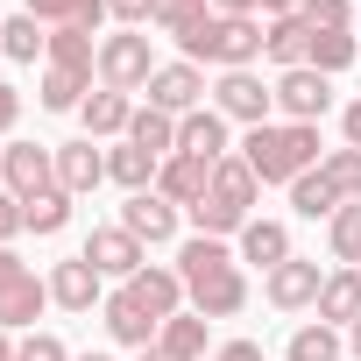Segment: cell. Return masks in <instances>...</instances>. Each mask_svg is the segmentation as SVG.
I'll return each mask as SVG.
<instances>
[{"label": "cell", "mask_w": 361, "mask_h": 361, "mask_svg": "<svg viewBox=\"0 0 361 361\" xmlns=\"http://www.w3.org/2000/svg\"><path fill=\"white\" fill-rule=\"evenodd\" d=\"M177 276H185V298L199 305V319H234L248 305V276H241V255L213 234H192L177 248Z\"/></svg>", "instance_id": "6da1fadb"}, {"label": "cell", "mask_w": 361, "mask_h": 361, "mask_svg": "<svg viewBox=\"0 0 361 361\" xmlns=\"http://www.w3.org/2000/svg\"><path fill=\"white\" fill-rule=\"evenodd\" d=\"M241 163L262 177V185H298V177L319 163V128H305V121H262V128H248Z\"/></svg>", "instance_id": "7a4b0ae2"}, {"label": "cell", "mask_w": 361, "mask_h": 361, "mask_svg": "<svg viewBox=\"0 0 361 361\" xmlns=\"http://www.w3.org/2000/svg\"><path fill=\"white\" fill-rule=\"evenodd\" d=\"M262 57V22L255 15H206L185 36V64H220V71H255Z\"/></svg>", "instance_id": "3957f363"}, {"label": "cell", "mask_w": 361, "mask_h": 361, "mask_svg": "<svg viewBox=\"0 0 361 361\" xmlns=\"http://www.w3.org/2000/svg\"><path fill=\"white\" fill-rule=\"evenodd\" d=\"M255 185H262V177L241 163V156H227V163H213V192L192 206V220H199V234H213V241H227V234H241L255 213Z\"/></svg>", "instance_id": "277c9868"}, {"label": "cell", "mask_w": 361, "mask_h": 361, "mask_svg": "<svg viewBox=\"0 0 361 361\" xmlns=\"http://www.w3.org/2000/svg\"><path fill=\"white\" fill-rule=\"evenodd\" d=\"M149 78H156V57H149V36H142V29H121V36L99 43V85H114V92H142Z\"/></svg>", "instance_id": "5b68a950"}, {"label": "cell", "mask_w": 361, "mask_h": 361, "mask_svg": "<svg viewBox=\"0 0 361 361\" xmlns=\"http://www.w3.org/2000/svg\"><path fill=\"white\" fill-rule=\"evenodd\" d=\"M0 177H8V192L29 206V199L57 192V149H43V142H8V149H0Z\"/></svg>", "instance_id": "8992f818"}, {"label": "cell", "mask_w": 361, "mask_h": 361, "mask_svg": "<svg viewBox=\"0 0 361 361\" xmlns=\"http://www.w3.org/2000/svg\"><path fill=\"white\" fill-rule=\"evenodd\" d=\"M213 106H220L227 121H248V128H262V121L276 114V85H262L255 71H220V85H213Z\"/></svg>", "instance_id": "52a82bcc"}, {"label": "cell", "mask_w": 361, "mask_h": 361, "mask_svg": "<svg viewBox=\"0 0 361 361\" xmlns=\"http://www.w3.org/2000/svg\"><path fill=\"white\" fill-rule=\"evenodd\" d=\"M326 106H333V78H326V71L298 64V71H283V78H276V114H283V121L319 128V114H326Z\"/></svg>", "instance_id": "ba28073f"}, {"label": "cell", "mask_w": 361, "mask_h": 361, "mask_svg": "<svg viewBox=\"0 0 361 361\" xmlns=\"http://www.w3.org/2000/svg\"><path fill=\"white\" fill-rule=\"evenodd\" d=\"M199 99H206V71L199 64H156V78H149V106L156 114L185 121V114H199Z\"/></svg>", "instance_id": "9c48e42d"}, {"label": "cell", "mask_w": 361, "mask_h": 361, "mask_svg": "<svg viewBox=\"0 0 361 361\" xmlns=\"http://www.w3.org/2000/svg\"><path fill=\"white\" fill-rule=\"evenodd\" d=\"M121 227H128L142 248H163V241L177 234V206H170L163 192H128V206H121Z\"/></svg>", "instance_id": "30bf717a"}, {"label": "cell", "mask_w": 361, "mask_h": 361, "mask_svg": "<svg viewBox=\"0 0 361 361\" xmlns=\"http://www.w3.org/2000/svg\"><path fill=\"white\" fill-rule=\"evenodd\" d=\"M85 262H92L99 276H121V283H128L135 269H149V248H142L128 227H99V234L85 241Z\"/></svg>", "instance_id": "8fae6325"}, {"label": "cell", "mask_w": 361, "mask_h": 361, "mask_svg": "<svg viewBox=\"0 0 361 361\" xmlns=\"http://www.w3.org/2000/svg\"><path fill=\"white\" fill-rule=\"evenodd\" d=\"M319 290H326V276H319V262H305V255H290V262L269 269V305H276V312H305V305H319Z\"/></svg>", "instance_id": "7c38bea8"}, {"label": "cell", "mask_w": 361, "mask_h": 361, "mask_svg": "<svg viewBox=\"0 0 361 361\" xmlns=\"http://www.w3.org/2000/svg\"><path fill=\"white\" fill-rule=\"evenodd\" d=\"M156 192L170 199V206H199L206 192H213V163H199V156H163V170H156Z\"/></svg>", "instance_id": "4fadbf2b"}, {"label": "cell", "mask_w": 361, "mask_h": 361, "mask_svg": "<svg viewBox=\"0 0 361 361\" xmlns=\"http://www.w3.org/2000/svg\"><path fill=\"white\" fill-rule=\"evenodd\" d=\"M177 156H199V163H227V114L199 106L177 121Z\"/></svg>", "instance_id": "5bb4252c"}, {"label": "cell", "mask_w": 361, "mask_h": 361, "mask_svg": "<svg viewBox=\"0 0 361 361\" xmlns=\"http://www.w3.org/2000/svg\"><path fill=\"white\" fill-rule=\"evenodd\" d=\"M128 298L149 312V319H170V312H185V276H177V269H135L128 276Z\"/></svg>", "instance_id": "9a60e30c"}, {"label": "cell", "mask_w": 361, "mask_h": 361, "mask_svg": "<svg viewBox=\"0 0 361 361\" xmlns=\"http://www.w3.org/2000/svg\"><path fill=\"white\" fill-rule=\"evenodd\" d=\"M99 283H106V276H99L85 255H71V262H57V269H50V298H57L64 312H92V305H106V298H99Z\"/></svg>", "instance_id": "2e32d148"}, {"label": "cell", "mask_w": 361, "mask_h": 361, "mask_svg": "<svg viewBox=\"0 0 361 361\" xmlns=\"http://www.w3.org/2000/svg\"><path fill=\"white\" fill-rule=\"evenodd\" d=\"M99 312H106V333H114L121 347H135V354H142V347H156V333H163V319H149V312L128 298V283H121V290H114Z\"/></svg>", "instance_id": "e0dca14e"}, {"label": "cell", "mask_w": 361, "mask_h": 361, "mask_svg": "<svg viewBox=\"0 0 361 361\" xmlns=\"http://www.w3.org/2000/svg\"><path fill=\"white\" fill-rule=\"evenodd\" d=\"M312 312H319V326H354L361 319V269H333Z\"/></svg>", "instance_id": "ac0fdd59"}, {"label": "cell", "mask_w": 361, "mask_h": 361, "mask_svg": "<svg viewBox=\"0 0 361 361\" xmlns=\"http://www.w3.org/2000/svg\"><path fill=\"white\" fill-rule=\"evenodd\" d=\"M99 177H106V156L92 149V135H85V142H64V149H57V185H64L71 199H78V192H92Z\"/></svg>", "instance_id": "d6986e66"}, {"label": "cell", "mask_w": 361, "mask_h": 361, "mask_svg": "<svg viewBox=\"0 0 361 361\" xmlns=\"http://www.w3.org/2000/svg\"><path fill=\"white\" fill-rule=\"evenodd\" d=\"M305 50H312V29H305V15H276V22L262 29V57H269V64L298 71V64H305Z\"/></svg>", "instance_id": "ffe728a7"}, {"label": "cell", "mask_w": 361, "mask_h": 361, "mask_svg": "<svg viewBox=\"0 0 361 361\" xmlns=\"http://www.w3.org/2000/svg\"><path fill=\"white\" fill-rule=\"evenodd\" d=\"M234 241H241V262H262V269L290 262V227H283V220H248Z\"/></svg>", "instance_id": "44dd1931"}, {"label": "cell", "mask_w": 361, "mask_h": 361, "mask_svg": "<svg viewBox=\"0 0 361 361\" xmlns=\"http://www.w3.org/2000/svg\"><path fill=\"white\" fill-rule=\"evenodd\" d=\"M206 326H213V319H199V312H170L163 333H156V347L177 354V361H213V354H206Z\"/></svg>", "instance_id": "7402d4cb"}, {"label": "cell", "mask_w": 361, "mask_h": 361, "mask_svg": "<svg viewBox=\"0 0 361 361\" xmlns=\"http://www.w3.org/2000/svg\"><path fill=\"white\" fill-rule=\"evenodd\" d=\"M43 305H50V283H36V276L8 283V290H0V333H22V326H36V319H43Z\"/></svg>", "instance_id": "603a6c76"}, {"label": "cell", "mask_w": 361, "mask_h": 361, "mask_svg": "<svg viewBox=\"0 0 361 361\" xmlns=\"http://www.w3.org/2000/svg\"><path fill=\"white\" fill-rule=\"evenodd\" d=\"M29 15L43 29H99L106 22V0H29Z\"/></svg>", "instance_id": "cb8c5ba5"}, {"label": "cell", "mask_w": 361, "mask_h": 361, "mask_svg": "<svg viewBox=\"0 0 361 361\" xmlns=\"http://www.w3.org/2000/svg\"><path fill=\"white\" fill-rule=\"evenodd\" d=\"M78 114H85V135H92V142H99V135H128V121H135L128 92H114V85H99V92H92Z\"/></svg>", "instance_id": "d4e9b609"}, {"label": "cell", "mask_w": 361, "mask_h": 361, "mask_svg": "<svg viewBox=\"0 0 361 361\" xmlns=\"http://www.w3.org/2000/svg\"><path fill=\"white\" fill-rule=\"evenodd\" d=\"M156 170H163V156H149V149H135V142H121V149L106 156V177L128 185V192H156Z\"/></svg>", "instance_id": "484cf974"}, {"label": "cell", "mask_w": 361, "mask_h": 361, "mask_svg": "<svg viewBox=\"0 0 361 361\" xmlns=\"http://www.w3.org/2000/svg\"><path fill=\"white\" fill-rule=\"evenodd\" d=\"M354 57H361L354 29H319V36H312V50H305V64H312V71H326V78H333V71H347Z\"/></svg>", "instance_id": "4316f807"}, {"label": "cell", "mask_w": 361, "mask_h": 361, "mask_svg": "<svg viewBox=\"0 0 361 361\" xmlns=\"http://www.w3.org/2000/svg\"><path fill=\"white\" fill-rule=\"evenodd\" d=\"M36 99H43L50 114H71V106H85V99H92V71H57V64H50Z\"/></svg>", "instance_id": "83f0119b"}, {"label": "cell", "mask_w": 361, "mask_h": 361, "mask_svg": "<svg viewBox=\"0 0 361 361\" xmlns=\"http://www.w3.org/2000/svg\"><path fill=\"white\" fill-rule=\"evenodd\" d=\"M0 50H8L15 64H36V50H50V29H43L29 8H22L15 22H0Z\"/></svg>", "instance_id": "f1b7e54d"}, {"label": "cell", "mask_w": 361, "mask_h": 361, "mask_svg": "<svg viewBox=\"0 0 361 361\" xmlns=\"http://www.w3.org/2000/svg\"><path fill=\"white\" fill-rule=\"evenodd\" d=\"M57 71H92L99 50H92V29H50V50H43Z\"/></svg>", "instance_id": "f546056e"}, {"label": "cell", "mask_w": 361, "mask_h": 361, "mask_svg": "<svg viewBox=\"0 0 361 361\" xmlns=\"http://www.w3.org/2000/svg\"><path fill=\"white\" fill-rule=\"evenodd\" d=\"M128 142H135V149H149V156H177V121H170V114H156V106H142V114L128 121Z\"/></svg>", "instance_id": "4dcf8cb0"}, {"label": "cell", "mask_w": 361, "mask_h": 361, "mask_svg": "<svg viewBox=\"0 0 361 361\" xmlns=\"http://www.w3.org/2000/svg\"><path fill=\"white\" fill-rule=\"evenodd\" d=\"M326 234H333V262H340V269H361V199H347V206L326 220Z\"/></svg>", "instance_id": "1f68e13d"}, {"label": "cell", "mask_w": 361, "mask_h": 361, "mask_svg": "<svg viewBox=\"0 0 361 361\" xmlns=\"http://www.w3.org/2000/svg\"><path fill=\"white\" fill-rule=\"evenodd\" d=\"M290 206H298L305 220H333V213H340L347 199H340V192L326 185V177H319V170H305V177H298V185H290Z\"/></svg>", "instance_id": "d6a6232c"}, {"label": "cell", "mask_w": 361, "mask_h": 361, "mask_svg": "<svg viewBox=\"0 0 361 361\" xmlns=\"http://www.w3.org/2000/svg\"><path fill=\"white\" fill-rule=\"evenodd\" d=\"M319 177H326L340 199H361V149H326L319 156Z\"/></svg>", "instance_id": "836d02e7"}, {"label": "cell", "mask_w": 361, "mask_h": 361, "mask_svg": "<svg viewBox=\"0 0 361 361\" xmlns=\"http://www.w3.org/2000/svg\"><path fill=\"white\" fill-rule=\"evenodd\" d=\"M199 22H206V0H156V15H149V29H163V36H177V43H185Z\"/></svg>", "instance_id": "e575fe53"}, {"label": "cell", "mask_w": 361, "mask_h": 361, "mask_svg": "<svg viewBox=\"0 0 361 361\" xmlns=\"http://www.w3.org/2000/svg\"><path fill=\"white\" fill-rule=\"evenodd\" d=\"M22 220H29V234H64V220H71V192L57 185V192L29 199V206H22Z\"/></svg>", "instance_id": "d590c367"}, {"label": "cell", "mask_w": 361, "mask_h": 361, "mask_svg": "<svg viewBox=\"0 0 361 361\" xmlns=\"http://www.w3.org/2000/svg\"><path fill=\"white\" fill-rule=\"evenodd\" d=\"M290 361H340V326H298L290 333Z\"/></svg>", "instance_id": "8d00e7d4"}, {"label": "cell", "mask_w": 361, "mask_h": 361, "mask_svg": "<svg viewBox=\"0 0 361 361\" xmlns=\"http://www.w3.org/2000/svg\"><path fill=\"white\" fill-rule=\"evenodd\" d=\"M305 29L319 36V29H354V0H305Z\"/></svg>", "instance_id": "74e56055"}, {"label": "cell", "mask_w": 361, "mask_h": 361, "mask_svg": "<svg viewBox=\"0 0 361 361\" xmlns=\"http://www.w3.org/2000/svg\"><path fill=\"white\" fill-rule=\"evenodd\" d=\"M15 361H71V354H64V340H57V333H29V340L15 347Z\"/></svg>", "instance_id": "f35d334b"}, {"label": "cell", "mask_w": 361, "mask_h": 361, "mask_svg": "<svg viewBox=\"0 0 361 361\" xmlns=\"http://www.w3.org/2000/svg\"><path fill=\"white\" fill-rule=\"evenodd\" d=\"M106 15H114L121 29H142V22L156 15V0H106Z\"/></svg>", "instance_id": "ab89813d"}, {"label": "cell", "mask_w": 361, "mask_h": 361, "mask_svg": "<svg viewBox=\"0 0 361 361\" xmlns=\"http://www.w3.org/2000/svg\"><path fill=\"white\" fill-rule=\"evenodd\" d=\"M22 227H29V220H22V199H15V192H0V248H8Z\"/></svg>", "instance_id": "60d3db41"}, {"label": "cell", "mask_w": 361, "mask_h": 361, "mask_svg": "<svg viewBox=\"0 0 361 361\" xmlns=\"http://www.w3.org/2000/svg\"><path fill=\"white\" fill-rule=\"evenodd\" d=\"M15 121H22V92H15V85H0V135H8Z\"/></svg>", "instance_id": "b9f144b4"}, {"label": "cell", "mask_w": 361, "mask_h": 361, "mask_svg": "<svg viewBox=\"0 0 361 361\" xmlns=\"http://www.w3.org/2000/svg\"><path fill=\"white\" fill-rule=\"evenodd\" d=\"M22 276H29V262H22L15 248H0V290H8V283H22Z\"/></svg>", "instance_id": "7bdbcfd3"}, {"label": "cell", "mask_w": 361, "mask_h": 361, "mask_svg": "<svg viewBox=\"0 0 361 361\" xmlns=\"http://www.w3.org/2000/svg\"><path fill=\"white\" fill-rule=\"evenodd\" d=\"M213 361H262V347H255V340H227Z\"/></svg>", "instance_id": "ee69618b"}, {"label": "cell", "mask_w": 361, "mask_h": 361, "mask_svg": "<svg viewBox=\"0 0 361 361\" xmlns=\"http://www.w3.org/2000/svg\"><path fill=\"white\" fill-rule=\"evenodd\" d=\"M340 128H347V149H361V99H354V106L340 114Z\"/></svg>", "instance_id": "f6af8a7d"}, {"label": "cell", "mask_w": 361, "mask_h": 361, "mask_svg": "<svg viewBox=\"0 0 361 361\" xmlns=\"http://www.w3.org/2000/svg\"><path fill=\"white\" fill-rule=\"evenodd\" d=\"M262 0H213V15H255Z\"/></svg>", "instance_id": "bcb514c9"}, {"label": "cell", "mask_w": 361, "mask_h": 361, "mask_svg": "<svg viewBox=\"0 0 361 361\" xmlns=\"http://www.w3.org/2000/svg\"><path fill=\"white\" fill-rule=\"evenodd\" d=\"M298 8H305V0H262V15H269V22H276V15H298Z\"/></svg>", "instance_id": "7dc6e473"}, {"label": "cell", "mask_w": 361, "mask_h": 361, "mask_svg": "<svg viewBox=\"0 0 361 361\" xmlns=\"http://www.w3.org/2000/svg\"><path fill=\"white\" fill-rule=\"evenodd\" d=\"M347 347H354V361H361V319H354V326H347Z\"/></svg>", "instance_id": "c3c4849f"}, {"label": "cell", "mask_w": 361, "mask_h": 361, "mask_svg": "<svg viewBox=\"0 0 361 361\" xmlns=\"http://www.w3.org/2000/svg\"><path fill=\"white\" fill-rule=\"evenodd\" d=\"M142 361H177V354H163V347H142Z\"/></svg>", "instance_id": "681fc988"}, {"label": "cell", "mask_w": 361, "mask_h": 361, "mask_svg": "<svg viewBox=\"0 0 361 361\" xmlns=\"http://www.w3.org/2000/svg\"><path fill=\"white\" fill-rule=\"evenodd\" d=\"M0 361H15V340H8V333H0Z\"/></svg>", "instance_id": "f907efd6"}, {"label": "cell", "mask_w": 361, "mask_h": 361, "mask_svg": "<svg viewBox=\"0 0 361 361\" xmlns=\"http://www.w3.org/2000/svg\"><path fill=\"white\" fill-rule=\"evenodd\" d=\"M78 361H114V354H78Z\"/></svg>", "instance_id": "816d5d0a"}]
</instances>
